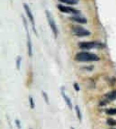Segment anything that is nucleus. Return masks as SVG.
I'll list each match as a JSON object with an SVG mask.
<instances>
[{
  "mask_svg": "<svg viewBox=\"0 0 116 129\" xmlns=\"http://www.w3.org/2000/svg\"><path fill=\"white\" fill-rule=\"evenodd\" d=\"M107 124L109 126H116V121L113 119H108L106 121Z\"/></svg>",
  "mask_w": 116,
  "mask_h": 129,
  "instance_id": "obj_16",
  "label": "nucleus"
},
{
  "mask_svg": "<svg viewBox=\"0 0 116 129\" xmlns=\"http://www.w3.org/2000/svg\"><path fill=\"white\" fill-rule=\"evenodd\" d=\"M61 94H62V96H63L64 99L65 100V102L66 103V104H67L68 106L69 107L70 109L72 110V101H71L69 97H68V96L66 94L65 89L64 87H62V88H61Z\"/></svg>",
  "mask_w": 116,
  "mask_h": 129,
  "instance_id": "obj_8",
  "label": "nucleus"
},
{
  "mask_svg": "<svg viewBox=\"0 0 116 129\" xmlns=\"http://www.w3.org/2000/svg\"><path fill=\"white\" fill-rule=\"evenodd\" d=\"M106 113L108 115H116V109L115 108H112L107 110Z\"/></svg>",
  "mask_w": 116,
  "mask_h": 129,
  "instance_id": "obj_14",
  "label": "nucleus"
},
{
  "mask_svg": "<svg viewBox=\"0 0 116 129\" xmlns=\"http://www.w3.org/2000/svg\"><path fill=\"white\" fill-rule=\"evenodd\" d=\"M74 87L75 90H76L77 91H79V90H80V87H79L78 83H75L74 84Z\"/></svg>",
  "mask_w": 116,
  "mask_h": 129,
  "instance_id": "obj_19",
  "label": "nucleus"
},
{
  "mask_svg": "<svg viewBox=\"0 0 116 129\" xmlns=\"http://www.w3.org/2000/svg\"><path fill=\"white\" fill-rule=\"evenodd\" d=\"M21 63H22V57L20 56H18L17 57L16 61V66L18 70L20 69V66H21Z\"/></svg>",
  "mask_w": 116,
  "mask_h": 129,
  "instance_id": "obj_13",
  "label": "nucleus"
},
{
  "mask_svg": "<svg viewBox=\"0 0 116 129\" xmlns=\"http://www.w3.org/2000/svg\"><path fill=\"white\" fill-rule=\"evenodd\" d=\"M58 9L61 12L65 13L72 14L75 15H78L80 13V11L78 10H76L72 7H69V6H66L62 5H58Z\"/></svg>",
  "mask_w": 116,
  "mask_h": 129,
  "instance_id": "obj_6",
  "label": "nucleus"
},
{
  "mask_svg": "<svg viewBox=\"0 0 116 129\" xmlns=\"http://www.w3.org/2000/svg\"><path fill=\"white\" fill-rule=\"evenodd\" d=\"M72 31L75 35L79 37H87L91 34L89 30L80 26H74L72 27Z\"/></svg>",
  "mask_w": 116,
  "mask_h": 129,
  "instance_id": "obj_3",
  "label": "nucleus"
},
{
  "mask_svg": "<svg viewBox=\"0 0 116 129\" xmlns=\"http://www.w3.org/2000/svg\"><path fill=\"white\" fill-rule=\"evenodd\" d=\"M29 101H30V107H31V108L32 109L35 108V102H34V98L32 97L31 96H29Z\"/></svg>",
  "mask_w": 116,
  "mask_h": 129,
  "instance_id": "obj_15",
  "label": "nucleus"
},
{
  "mask_svg": "<svg viewBox=\"0 0 116 129\" xmlns=\"http://www.w3.org/2000/svg\"><path fill=\"white\" fill-rule=\"evenodd\" d=\"M71 129H75L74 127H71Z\"/></svg>",
  "mask_w": 116,
  "mask_h": 129,
  "instance_id": "obj_20",
  "label": "nucleus"
},
{
  "mask_svg": "<svg viewBox=\"0 0 116 129\" xmlns=\"http://www.w3.org/2000/svg\"><path fill=\"white\" fill-rule=\"evenodd\" d=\"M58 1L68 5H76L79 3V0H58Z\"/></svg>",
  "mask_w": 116,
  "mask_h": 129,
  "instance_id": "obj_11",
  "label": "nucleus"
},
{
  "mask_svg": "<svg viewBox=\"0 0 116 129\" xmlns=\"http://www.w3.org/2000/svg\"><path fill=\"white\" fill-rule=\"evenodd\" d=\"M30 129H31V128H30Z\"/></svg>",
  "mask_w": 116,
  "mask_h": 129,
  "instance_id": "obj_22",
  "label": "nucleus"
},
{
  "mask_svg": "<svg viewBox=\"0 0 116 129\" xmlns=\"http://www.w3.org/2000/svg\"><path fill=\"white\" fill-rule=\"evenodd\" d=\"M75 59L79 62H94L98 61L100 58L95 54L88 52H80L76 54Z\"/></svg>",
  "mask_w": 116,
  "mask_h": 129,
  "instance_id": "obj_1",
  "label": "nucleus"
},
{
  "mask_svg": "<svg viewBox=\"0 0 116 129\" xmlns=\"http://www.w3.org/2000/svg\"><path fill=\"white\" fill-rule=\"evenodd\" d=\"M75 109H76V116H77V117H78V119L80 121H82V113H81V111H80V108H79V107L78 106V105H76V107H75Z\"/></svg>",
  "mask_w": 116,
  "mask_h": 129,
  "instance_id": "obj_12",
  "label": "nucleus"
},
{
  "mask_svg": "<svg viewBox=\"0 0 116 129\" xmlns=\"http://www.w3.org/2000/svg\"><path fill=\"white\" fill-rule=\"evenodd\" d=\"M42 96H43L44 99L45 101H46V103L47 104H49V98H48V94H46V92H45L44 91H42Z\"/></svg>",
  "mask_w": 116,
  "mask_h": 129,
  "instance_id": "obj_17",
  "label": "nucleus"
},
{
  "mask_svg": "<svg viewBox=\"0 0 116 129\" xmlns=\"http://www.w3.org/2000/svg\"><path fill=\"white\" fill-rule=\"evenodd\" d=\"M100 44L96 42H82L79 44V47L82 49L90 50L94 48H99L101 46Z\"/></svg>",
  "mask_w": 116,
  "mask_h": 129,
  "instance_id": "obj_5",
  "label": "nucleus"
},
{
  "mask_svg": "<svg viewBox=\"0 0 116 129\" xmlns=\"http://www.w3.org/2000/svg\"><path fill=\"white\" fill-rule=\"evenodd\" d=\"M113 129H116V128H113Z\"/></svg>",
  "mask_w": 116,
  "mask_h": 129,
  "instance_id": "obj_21",
  "label": "nucleus"
},
{
  "mask_svg": "<svg viewBox=\"0 0 116 129\" xmlns=\"http://www.w3.org/2000/svg\"><path fill=\"white\" fill-rule=\"evenodd\" d=\"M46 16L47 18V20H48V22L49 26H50V28L52 30V32L55 38H56L58 36V29L57 27V25L56 24V22L54 20V19L53 18L52 15L51 13L49 11V10H46Z\"/></svg>",
  "mask_w": 116,
  "mask_h": 129,
  "instance_id": "obj_2",
  "label": "nucleus"
},
{
  "mask_svg": "<svg viewBox=\"0 0 116 129\" xmlns=\"http://www.w3.org/2000/svg\"><path fill=\"white\" fill-rule=\"evenodd\" d=\"M15 123H16L17 128H18V129H22V125H21V123H20V122L19 119H16Z\"/></svg>",
  "mask_w": 116,
  "mask_h": 129,
  "instance_id": "obj_18",
  "label": "nucleus"
},
{
  "mask_svg": "<svg viewBox=\"0 0 116 129\" xmlns=\"http://www.w3.org/2000/svg\"><path fill=\"white\" fill-rule=\"evenodd\" d=\"M105 96L109 101H112L116 100V90H114V91L110 92V93L106 94Z\"/></svg>",
  "mask_w": 116,
  "mask_h": 129,
  "instance_id": "obj_10",
  "label": "nucleus"
},
{
  "mask_svg": "<svg viewBox=\"0 0 116 129\" xmlns=\"http://www.w3.org/2000/svg\"><path fill=\"white\" fill-rule=\"evenodd\" d=\"M23 6H24V10L26 12V14L27 15L28 17L29 20L30 22H31V23L32 26V28L34 32H35V34H36V30L35 29V20H34V17L32 13V12L30 8L29 7V6L27 5V4H24L23 5Z\"/></svg>",
  "mask_w": 116,
  "mask_h": 129,
  "instance_id": "obj_7",
  "label": "nucleus"
},
{
  "mask_svg": "<svg viewBox=\"0 0 116 129\" xmlns=\"http://www.w3.org/2000/svg\"><path fill=\"white\" fill-rule=\"evenodd\" d=\"M23 17V23H24V27L26 30L27 33V47H28V55L30 57H31L32 55V42L31 40V37H30V32L28 30V28L27 23L26 22V20L24 17Z\"/></svg>",
  "mask_w": 116,
  "mask_h": 129,
  "instance_id": "obj_4",
  "label": "nucleus"
},
{
  "mask_svg": "<svg viewBox=\"0 0 116 129\" xmlns=\"http://www.w3.org/2000/svg\"><path fill=\"white\" fill-rule=\"evenodd\" d=\"M70 19L72 21H75V22H78L79 23H82V24H85V23H87V20L84 17H81L79 16H74L71 17Z\"/></svg>",
  "mask_w": 116,
  "mask_h": 129,
  "instance_id": "obj_9",
  "label": "nucleus"
}]
</instances>
